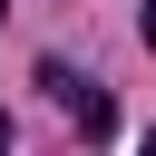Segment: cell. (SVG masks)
<instances>
[{"mask_svg":"<svg viewBox=\"0 0 156 156\" xmlns=\"http://www.w3.org/2000/svg\"><path fill=\"white\" fill-rule=\"evenodd\" d=\"M146 49H156V0H146Z\"/></svg>","mask_w":156,"mask_h":156,"instance_id":"obj_2","label":"cell"},{"mask_svg":"<svg viewBox=\"0 0 156 156\" xmlns=\"http://www.w3.org/2000/svg\"><path fill=\"white\" fill-rule=\"evenodd\" d=\"M0 20H10V0H0Z\"/></svg>","mask_w":156,"mask_h":156,"instance_id":"obj_4","label":"cell"},{"mask_svg":"<svg viewBox=\"0 0 156 156\" xmlns=\"http://www.w3.org/2000/svg\"><path fill=\"white\" fill-rule=\"evenodd\" d=\"M0 146H10V117H0Z\"/></svg>","mask_w":156,"mask_h":156,"instance_id":"obj_3","label":"cell"},{"mask_svg":"<svg viewBox=\"0 0 156 156\" xmlns=\"http://www.w3.org/2000/svg\"><path fill=\"white\" fill-rule=\"evenodd\" d=\"M39 78H49V98H58V107H68V117H78V136H107V127H117V107H107V98H98V88H78V78H68V68H58V58H49V68H39Z\"/></svg>","mask_w":156,"mask_h":156,"instance_id":"obj_1","label":"cell"}]
</instances>
